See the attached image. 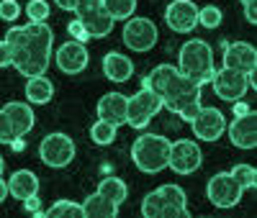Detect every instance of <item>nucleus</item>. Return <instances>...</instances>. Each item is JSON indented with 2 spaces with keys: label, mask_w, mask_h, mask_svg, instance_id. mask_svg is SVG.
Wrapping results in <instances>:
<instances>
[{
  "label": "nucleus",
  "mask_w": 257,
  "mask_h": 218,
  "mask_svg": "<svg viewBox=\"0 0 257 218\" xmlns=\"http://www.w3.org/2000/svg\"><path fill=\"white\" fill-rule=\"evenodd\" d=\"M211 85H213V93L216 98L226 100V103H234V100H242L249 90V77L239 70H231V67H221V70H213V77H211Z\"/></svg>",
  "instance_id": "8"
},
{
  "label": "nucleus",
  "mask_w": 257,
  "mask_h": 218,
  "mask_svg": "<svg viewBox=\"0 0 257 218\" xmlns=\"http://www.w3.org/2000/svg\"><path fill=\"white\" fill-rule=\"evenodd\" d=\"M80 205H82V215H88V218H116L118 215V205L111 203L108 198H103L98 190L90 192Z\"/></svg>",
  "instance_id": "21"
},
{
  "label": "nucleus",
  "mask_w": 257,
  "mask_h": 218,
  "mask_svg": "<svg viewBox=\"0 0 257 218\" xmlns=\"http://www.w3.org/2000/svg\"><path fill=\"white\" fill-rule=\"evenodd\" d=\"M24 203V210L31 213V215H44V210H41V200H39V195H31V198L26 200H21Z\"/></svg>",
  "instance_id": "36"
},
{
  "label": "nucleus",
  "mask_w": 257,
  "mask_h": 218,
  "mask_svg": "<svg viewBox=\"0 0 257 218\" xmlns=\"http://www.w3.org/2000/svg\"><path fill=\"white\" fill-rule=\"evenodd\" d=\"M226 134H229V141L237 149H254V144H257V116H254V111H249L244 116H234V121L226 123Z\"/></svg>",
  "instance_id": "14"
},
{
  "label": "nucleus",
  "mask_w": 257,
  "mask_h": 218,
  "mask_svg": "<svg viewBox=\"0 0 257 218\" xmlns=\"http://www.w3.org/2000/svg\"><path fill=\"white\" fill-rule=\"evenodd\" d=\"M165 24L178 34H190L198 26V6L193 0H173L165 11Z\"/></svg>",
  "instance_id": "13"
},
{
  "label": "nucleus",
  "mask_w": 257,
  "mask_h": 218,
  "mask_svg": "<svg viewBox=\"0 0 257 218\" xmlns=\"http://www.w3.org/2000/svg\"><path fill=\"white\" fill-rule=\"evenodd\" d=\"M100 6L105 8L113 21H126L132 18L134 11H137V0H100Z\"/></svg>",
  "instance_id": "24"
},
{
  "label": "nucleus",
  "mask_w": 257,
  "mask_h": 218,
  "mask_svg": "<svg viewBox=\"0 0 257 218\" xmlns=\"http://www.w3.org/2000/svg\"><path fill=\"white\" fill-rule=\"evenodd\" d=\"M221 21H224L221 8H216V6H203V8H198V24H201L203 29H216Z\"/></svg>",
  "instance_id": "30"
},
{
  "label": "nucleus",
  "mask_w": 257,
  "mask_h": 218,
  "mask_svg": "<svg viewBox=\"0 0 257 218\" xmlns=\"http://www.w3.org/2000/svg\"><path fill=\"white\" fill-rule=\"evenodd\" d=\"M98 192L103 195V198H108L111 203L121 205L126 198H128V187L121 177H113V174H108V177H103L98 182Z\"/></svg>",
  "instance_id": "23"
},
{
  "label": "nucleus",
  "mask_w": 257,
  "mask_h": 218,
  "mask_svg": "<svg viewBox=\"0 0 257 218\" xmlns=\"http://www.w3.org/2000/svg\"><path fill=\"white\" fill-rule=\"evenodd\" d=\"M3 111H6V116L11 118V123H13L16 136H26L29 131L34 128V123H36V116H34L31 103H18V100H13V103L3 105Z\"/></svg>",
  "instance_id": "17"
},
{
  "label": "nucleus",
  "mask_w": 257,
  "mask_h": 218,
  "mask_svg": "<svg viewBox=\"0 0 257 218\" xmlns=\"http://www.w3.org/2000/svg\"><path fill=\"white\" fill-rule=\"evenodd\" d=\"M203 164V151L193 139H178L170 141V157H167V167L178 172V174H193L196 169H201Z\"/></svg>",
  "instance_id": "7"
},
{
  "label": "nucleus",
  "mask_w": 257,
  "mask_h": 218,
  "mask_svg": "<svg viewBox=\"0 0 257 218\" xmlns=\"http://www.w3.org/2000/svg\"><path fill=\"white\" fill-rule=\"evenodd\" d=\"M126 103H128V98L121 95V93H105V95L98 100V105H95L98 118L113 123L116 128L123 126V123H126Z\"/></svg>",
  "instance_id": "16"
},
{
  "label": "nucleus",
  "mask_w": 257,
  "mask_h": 218,
  "mask_svg": "<svg viewBox=\"0 0 257 218\" xmlns=\"http://www.w3.org/2000/svg\"><path fill=\"white\" fill-rule=\"evenodd\" d=\"M190 128H193V134H196V139H201V141H219L226 134V116L219 108L201 105L196 118L190 121Z\"/></svg>",
  "instance_id": "11"
},
{
  "label": "nucleus",
  "mask_w": 257,
  "mask_h": 218,
  "mask_svg": "<svg viewBox=\"0 0 257 218\" xmlns=\"http://www.w3.org/2000/svg\"><path fill=\"white\" fill-rule=\"evenodd\" d=\"M190 210L188 205H165L162 208V218H188Z\"/></svg>",
  "instance_id": "35"
},
{
  "label": "nucleus",
  "mask_w": 257,
  "mask_h": 218,
  "mask_svg": "<svg viewBox=\"0 0 257 218\" xmlns=\"http://www.w3.org/2000/svg\"><path fill=\"white\" fill-rule=\"evenodd\" d=\"M8 146H11L13 151H24V149H26V141H24V136H16Z\"/></svg>",
  "instance_id": "42"
},
{
  "label": "nucleus",
  "mask_w": 257,
  "mask_h": 218,
  "mask_svg": "<svg viewBox=\"0 0 257 218\" xmlns=\"http://www.w3.org/2000/svg\"><path fill=\"white\" fill-rule=\"evenodd\" d=\"M162 208H165V200H162V195L157 190L152 192H147L144 198H142V215L144 218H162Z\"/></svg>",
  "instance_id": "27"
},
{
  "label": "nucleus",
  "mask_w": 257,
  "mask_h": 218,
  "mask_svg": "<svg viewBox=\"0 0 257 218\" xmlns=\"http://www.w3.org/2000/svg\"><path fill=\"white\" fill-rule=\"evenodd\" d=\"M6 198H8V180L0 177V203H3Z\"/></svg>",
  "instance_id": "43"
},
{
  "label": "nucleus",
  "mask_w": 257,
  "mask_h": 218,
  "mask_svg": "<svg viewBox=\"0 0 257 218\" xmlns=\"http://www.w3.org/2000/svg\"><path fill=\"white\" fill-rule=\"evenodd\" d=\"M75 151H77L75 141L67 134H62V131H54V134L41 139V144H39V159L44 162L47 167H52V169H62V167L72 164Z\"/></svg>",
  "instance_id": "4"
},
{
  "label": "nucleus",
  "mask_w": 257,
  "mask_h": 218,
  "mask_svg": "<svg viewBox=\"0 0 257 218\" xmlns=\"http://www.w3.org/2000/svg\"><path fill=\"white\" fill-rule=\"evenodd\" d=\"M39 192V177L31 169H16L8 177V195L16 200H26Z\"/></svg>",
  "instance_id": "18"
},
{
  "label": "nucleus",
  "mask_w": 257,
  "mask_h": 218,
  "mask_svg": "<svg viewBox=\"0 0 257 218\" xmlns=\"http://www.w3.org/2000/svg\"><path fill=\"white\" fill-rule=\"evenodd\" d=\"M11 64H13V52L8 47V41L3 39L0 41V67H11Z\"/></svg>",
  "instance_id": "38"
},
{
  "label": "nucleus",
  "mask_w": 257,
  "mask_h": 218,
  "mask_svg": "<svg viewBox=\"0 0 257 218\" xmlns=\"http://www.w3.org/2000/svg\"><path fill=\"white\" fill-rule=\"evenodd\" d=\"M201 93H203V85H201L198 80L185 77V75L178 72V77L170 82L167 93L162 95V108H167V111L178 113L183 105H188V103H198V100H201Z\"/></svg>",
  "instance_id": "10"
},
{
  "label": "nucleus",
  "mask_w": 257,
  "mask_h": 218,
  "mask_svg": "<svg viewBox=\"0 0 257 218\" xmlns=\"http://www.w3.org/2000/svg\"><path fill=\"white\" fill-rule=\"evenodd\" d=\"M3 169H6V162H3V157H0V177H3Z\"/></svg>",
  "instance_id": "44"
},
{
  "label": "nucleus",
  "mask_w": 257,
  "mask_h": 218,
  "mask_svg": "<svg viewBox=\"0 0 257 218\" xmlns=\"http://www.w3.org/2000/svg\"><path fill=\"white\" fill-rule=\"evenodd\" d=\"M160 111H162V98L155 95L152 90H147V87H142V90H137L126 103V123L137 131H142V128L149 126V121H152Z\"/></svg>",
  "instance_id": "3"
},
{
  "label": "nucleus",
  "mask_w": 257,
  "mask_h": 218,
  "mask_svg": "<svg viewBox=\"0 0 257 218\" xmlns=\"http://www.w3.org/2000/svg\"><path fill=\"white\" fill-rule=\"evenodd\" d=\"M239 3H242V6H247V3H254V0H239Z\"/></svg>",
  "instance_id": "45"
},
{
  "label": "nucleus",
  "mask_w": 257,
  "mask_h": 218,
  "mask_svg": "<svg viewBox=\"0 0 257 218\" xmlns=\"http://www.w3.org/2000/svg\"><path fill=\"white\" fill-rule=\"evenodd\" d=\"M242 187L229 172H216L206 185V198L213 208H234L242 200Z\"/></svg>",
  "instance_id": "9"
},
{
  "label": "nucleus",
  "mask_w": 257,
  "mask_h": 218,
  "mask_svg": "<svg viewBox=\"0 0 257 218\" xmlns=\"http://www.w3.org/2000/svg\"><path fill=\"white\" fill-rule=\"evenodd\" d=\"M121 39H123V44H126L132 52H149V49L157 44L160 31H157V24H155L152 18L132 16V18H126L123 31H121Z\"/></svg>",
  "instance_id": "5"
},
{
  "label": "nucleus",
  "mask_w": 257,
  "mask_h": 218,
  "mask_svg": "<svg viewBox=\"0 0 257 218\" xmlns=\"http://www.w3.org/2000/svg\"><path fill=\"white\" fill-rule=\"evenodd\" d=\"M16 139V131H13V123L11 118L6 116V111L0 108V144H11Z\"/></svg>",
  "instance_id": "33"
},
{
  "label": "nucleus",
  "mask_w": 257,
  "mask_h": 218,
  "mask_svg": "<svg viewBox=\"0 0 257 218\" xmlns=\"http://www.w3.org/2000/svg\"><path fill=\"white\" fill-rule=\"evenodd\" d=\"M252 108L244 103V98L242 100H234V116H244V113H249Z\"/></svg>",
  "instance_id": "40"
},
{
  "label": "nucleus",
  "mask_w": 257,
  "mask_h": 218,
  "mask_svg": "<svg viewBox=\"0 0 257 218\" xmlns=\"http://www.w3.org/2000/svg\"><path fill=\"white\" fill-rule=\"evenodd\" d=\"M198 111H201V100H198V103H188V105H183L180 111H178V116H180L183 121H188V123H190L193 118H196V113H198Z\"/></svg>",
  "instance_id": "37"
},
{
  "label": "nucleus",
  "mask_w": 257,
  "mask_h": 218,
  "mask_svg": "<svg viewBox=\"0 0 257 218\" xmlns=\"http://www.w3.org/2000/svg\"><path fill=\"white\" fill-rule=\"evenodd\" d=\"M244 21H247V24H257V8H254V3L244 6Z\"/></svg>",
  "instance_id": "39"
},
{
  "label": "nucleus",
  "mask_w": 257,
  "mask_h": 218,
  "mask_svg": "<svg viewBox=\"0 0 257 218\" xmlns=\"http://www.w3.org/2000/svg\"><path fill=\"white\" fill-rule=\"evenodd\" d=\"M52 13L49 3L47 0H29V6H26V16L29 21H36V24H41V21H47Z\"/></svg>",
  "instance_id": "31"
},
{
  "label": "nucleus",
  "mask_w": 257,
  "mask_h": 218,
  "mask_svg": "<svg viewBox=\"0 0 257 218\" xmlns=\"http://www.w3.org/2000/svg\"><path fill=\"white\" fill-rule=\"evenodd\" d=\"M90 139H93V144H98V146L113 144V141H116V126L98 118V121L90 126Z\"/></svg>",
  "instance_id": "25"
},
{
  "label": "nucleus",
  "mask_w": 257,
  "mask_h": 218,
  "mask_svg": "<svg viewBox=\"0 0 257 218\" xmlns=\"http://www.w3.org/2000/svg\"><path fill=\"white\" fill-rule=\"evenodd\" d=\"M18 16H21V6L16 0H0V21L13 24V21H18Z\"/></svg>",
  "instance_id": "32"
},
{
  "label": "nucleus",
  "mask_w": 257,
  "mask_h": 218,
  "mask_svg": "<svg viewBox=\"0 0 257 218\" xmlns=\"http://www.w3.org/2000/svg\"><path fill=\"white\" fill-rule=\"evenodd\" d=\"M26 98L31 105H44L54 98V82L47 80L44 75H39V77H26Z\"/></svg>",
  "instance_id": "22"
},
{
  "label": "nucleus",
  "mask_w": 257,
  "mask_h": 218,
  "mask_svg": "<svg viewBox=\"0 0 257 218\" xmlns=\"http://www.w3.org/2000/svg\"><path fill=\"white\" fill-rule=\"evenodd\" d=\"M229 174L237 180V185H239L242 190H252V187L257 185V172H254L252 164H237V167H231Z\"/></svg>",
  "instance_id": "28"
},
{
  "label": "nucleus",
  "mask_w": 257,
  "mask_h": 218,
  "mask_svg": "<svg viewBox=\"0 0 257 218\" xmlns=\"http://www.w3.org/2000/svg\"><path fill=\"white\" fill-rule=\"evenodd\" d=\"M67 31H70V36H72L75 41H80V44H88V41H90L88 31L82 29V24H80L77 18H75V21H70V24H67Z\"/></svg>",
  "instance_id": "34"
},
{
  "label": "nucleus",
  "mask_w": 257,
  "mask_h": 218,
  "mask_svg": "<svg viewBox=\"0 0 257 218\" xmlns=\"http://www.w3.org/2000/svg\"><path fill=\"white\" fill-rule=\"evenodd\" d=\"M175 77H178V67H175V64H157V67L144 77V87L162 98L167 93L170 82H173Z\"/></svg>",
  "instance_id": "20"
},
{
  "label": "nucleus",
  "mask_w": 257,
  "mask_h": 218,
  "mask_svg": "<svg viewBox=\"0 0 257 218\" xmlns=\"http://www.w3.org/2000/svg\"><path fill=\"white\" fill-rule=\"evenodd\" d=\"M103 75L108 77L111 82H126L132 80L134 75V62L128 59L126 54H118V52H108L103 57Z\"/></svg>",
  "instance_id": "19"
},
{
  "label": "nucleus",
  "mask_w": 257,
  "mask_h": 218,
  "mask_svg": "<svg viewBox=\"0 0 257 218\" xmlns=\"http://www.w3.org/2000/svg\"><path fill=\"white\" fill-rule=\"evenodd\" d=\"M170 157V139L162 134H142L132 144V162L139 167V172L157 174L167 167Z\"/></svg>",
  "instance_id": "2"
},
{
  "label": "nucleus",
  "mask_w": 257,
  "mask_h": 218,
  "mask_svg": "<svg viewBox=\"0 0 257 218\" xmlns=\"http://www.w3.org/2000/svg\"><path fill=\"white\" fill-rule=\"evenodd\" d=\"M178 72L185 75V77H193L198 80L201 85L211 82L213 77V70H216V64H213V49L211 44L203 41V39H190L185 41L180 52H178Z\"/></svg>",
  "instance_id": "1"
},
{
  "label": "nucleus",
  "mask_w": 257,
  "mask_h": 218,
  "mask_svg": "<svg viewBox=\"0 0 257 218\" xmlns=\"http://www.w3.org/2000/svg\"><path fill=\"white\" fill-rule=\"evenodd\" d=\"M157 192L162 195V200L165 205H188V195L180 185H173V182H167L162 187H157Z\"/></svg>",
  "instance_id": "29"
},
{
  "label": "nucleus",
  "mask_w": 257,
  "mask_h": 218,
  "mask_svg": "<svg viewBox=\"0 0 257 218\" xmlns=\"http://www.w3.org/2000/svg\"><path fill=\"white\" fill-rule=\"evenodd\" d=\"M54 3L62 8V11H75L80 6V0H54Z\"/></svg>",
  "instance_id": "41"
},
{
  "label": "nucleus",
  "mask_w": 257,
  "mask_h": 218,
  "mask_svg": "<svg viewBox=\"0 0 257 218\" xmlns=\"http://www.w3.org/2000/svg\"><path fill=\"white\" fill-rule=\"evenodd\" d=\"M221 62H224L221 67H231V70H239V72L249 75L257 70V52L247 41H234V44H226L224 47Z\"/></svg>",
  "instance_id": "15"
},
{
  "label": "nucleus",
  "mask_w": 257,
  "mask_h": 218,
  "mask_svg": "<svg viewBox=\"0 0 257 218\" xmlns=\"http://www.w3.org/2000/svg\"><path fill=\"white\" fill-rule=\"evenodd\" d=\"M57 67L64 72V75H80L85 67H88V62H90V54L88 49H85V44L70 39V41H64L57 47Z\"/></svg>",
  "instance_id": "12"
},
{
  "label": "nucleus",
  "mask_w": 257,
  "mask_h": 218,
  "mask_svg": "<svg viewBox=\"0 0 257 218\" xmlns=\"http://www.w3.org/2000/svg\"><path fill=\"white\" fill-rule=\"evenodd\" d=\"M47 218H82V205L75 200H57L49 210H44Z\"/></svg>",
  "instance_id": "26"
},
{
  "label": "nucleus",
  "mask_w": 257,
  "mask_h": 218,
  "mask_svg": "<svg viewBox=\"0 0 257 218\" xmlns=\"http://www.w3.org/2000/svg\"><path fill=\"white\" fill-rule=\"evenodd\" d=\"M77 21L82 24V29L88 31L90 39H103L113 31L116 21L105 13V8L100 6V0H80V6L75 8Z\"/></svg>",
  "instance_id": "6"
}]
</instances>
